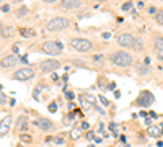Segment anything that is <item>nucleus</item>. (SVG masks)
<instances>
[{"label":"nucleus","instance_id":"aec40b11","mask_svg":"<svg viewBox=\"0 0 163 147\" xmlns=\"http://www.w3.org/2000/svg\"><path fill=\"white\" fill-rule=\"evenodd\" d=\"M20 141L25 142V144H30V142H33V136L28 134V132H20Z\"/></svg>","mask_w":163,"mask_h":147},{"label":"nucleus","instance_id":"2f4dec72","mask_svg":"<svg viewBox=\"0 0 163 147\" xmlns=\"http://www.w3.org/2000/svg\"><path fill=\"white\" fill-rule=\"evenodd\" d=\"M72 65H78V67H86L83 61H72Z\"/></svg>","mask_w":163,"mask_h":147},{"label":"nucleus","instance_id":"9b49d317","mask_svg":"<svg viewBox=\"0 0 163 147\" xmlns=\"http://www.w3.org/2000/svg\"><path fill=\"white\" fill-rule=\"evenodd\" d=\"M59 5L64 10H77L82 7V2L80 0H64V2H60Z\"/></svg>","mask_w":163,"mask_h":147},{"label":"nucleus","instance_id":"ddd939ff","mask_svg":"<svg viewBox=\"0 0 163 147\" xmlns=\"http://www.w3.org/2000/svg\"><path fill=\"white\" fill-rule=\"evenodd\" d=\"M147 134L150 136V137H160L162 136V128L160 126H150V128H148V131H147Z\"/></svg>","mask_w":163,"mask_h":147},{"label":"nucleus","instance_id":"473e14b6","mask_svg":"<svg viewBox=\"0 0 163 147\" xmlns=\"http://www.w3.org/2000/svg\"><path fill=\"white\" fill-rule=\"evenodd\" d=\"M103 57H105L103 54H95V56H93V61H95V62H100V61H103Z\"/></svg>","mask_w":163,"mask_h":147},{"label":"nucleus","instance_id":"b1692460","mask_svg":"<svg viewBox=\"0 0 163 147\" xmlns=\"http://www.w3.org/2000/svg\"><path fill=\"white\" fill-rule=\"evenodd\" d=\"M132 49H136V51H142V49H144V43H142V39H139V38H137Z\"/></svg>","mask_w":163,"mask_h":147},{"label":"nucleus","instance_id":"6e6552de","mask_svg":"<svg viewBox=\"0 0 163 147\" xmlns=\"http://www.w3.org/2000/svg\"><path fill=\"white\" fill-rule=\"evenodd\" d=\"M153 100H155V97L152 95L148 90H144V92H140V95L137 97V100L134 101V103L137 105V106H144V108H147V106H150L152 103H153Z\"/></svg>","mask_w":163,"mask_h":147},{"label":"nucleus","instance_id":"4be33fe9","mask_svg":"<svg viewBox=\"0 0 163 147\" xmlns=\"http://www.w3.org/2000/svg\"><path fill=\"white\" fill-rule=\"evenodd\" d=\"M80 136H82V132H80V129H72V132H70V137L74 139V141H77V139H80Z\"/></svg>","mask_w":163,"mask_h":147},{"label":"nucleus","instance_id":"79ce46f5","mask_svg":"<svg viewBox=\"0 0 163 147\" xmlns=\"http://www.w3.org/2000/svg\"><path fill=\"white\" fill-rule=\"evenodd\" d=\"M12 51H13V52H15V54H16V56H18V51H20V46H18V44H15V46H13V48H12Z\"/></svg>","mask_w":163,"mask_h":147},{"label":"nucleus","instance_id":"de8ad7c7","mask_svg":"<svg viewBox=\"0 0 163 147\" xmlns=\"http://www.w3.org/2000/svg\"><path fill=\"white\" fill-rule=\"evenodd\" d=\"M95 142H96V144H101V137H98V136H96V137H95Z\"/></svg>","mask_w":163,"mask_h":147},{"label":"nucleus","instance_id":"423d86ee","mask_svg":"<svg viewBox=\"0 0 163 147\" xmlns=\"http://www.w3.org/2000/svg\"><path fill=\"white\" fill-rule=\"evenodd\" d=\"M41 52H44V54H49V56H59L62 52V43H59V41H44L43 44H41Z\"/></svg>","mask_w":163,"mask_h":147},{"label":"nucleus","instance_id":"39448f33","mask_svg":"<svg viewBox=\"0 0 163 147\" xmlns=\"http://www.w3.org/2000/svg\"><path fill=\"white\" fill-rule=\"evenodd\" d=\"M60 65V61H57V59H46V61H41L38 64V71L46 75V74H54Z\"/></svg>","mask_w":163,"mask_h":147},{"label":"nucleus","instance_id":"c756f323","mask_svg":"<svg viewBox=\"0 0 163 147\" xmlns=\"http://www.w3.org/2000/svg\"><path fill=\"white\" fill-rule=\"evenodd\" d=\"M98 100L101 101V105H103V106H109V101H108V98H105L103 95H98Z\"/></svg>","mask_w":163,"mask_h":147},{"label":"nucleus","instance_id":"a211bd4d","mask_svg":"<svg viewBox=\"0 0 163 147\" xmlns=\"http://www.w3.org/2000/svg\"><path fill=\"white\" fill-rule=\"evenodd\" d=\"M41 90H47V87L44 85V83H39V85H38L36 88L33 90V98H34V100H39V93H41Z\"/></svg>","mask_w":163,"mask_h":147},{"label":"nucleus","instance_id":"a19ab883","mask_svg":"<svg viewBox=\"0 0 163 147\" xmlns=\"http://www.w3.org/2000/svg\"><path fill=\"white\" fill-rule=\"evenodd\" d=\"M2 12L3 13H8L10 12V5H2Z\"/></svg>","mask_w":163,"mask_h":147},{"label":"nucleus","instance_id":"c9c22d12","mask_svg":"<svg viewBox=\"0 0 163 147\" xmlns=\"http://www.w3.org/2000/svg\"><path fill=\"white\" fill-rule=\"evenodd\" d=\"M157 116H158V114L155 113V111H148V118H152V120H157Z\"/></svg>","mask_w":163,"mask_h":147},{"label":"nucleus","instance_id":"7ed1b4c3","mask_svg":"<svg viewBox=\"0 0 163 147\" xmlns=\"http://www.w3.org/2000/svg\"><path fill=\"white\" fill-rule=\"evenodd\" d=\"M70 26V20L65 18V16H54V18H51L49 22H46V26H44V30L46 31H64L67 30V28Z\"/></svg>","mask_w":163,"mask_h":147},{"label":"nucleus","instance_id":"f704fd0d","mask_svg":"<svg viewBox=\"0 0 163 147\" xmlns=\"http://www.w3.org/2000/svg\"><path fill=\"white\" fill-rule=\"evenodd\" d=\"M148 13H152V15H157V13H158V10L155 8V7H148Z\"/></svg>","mask_w":163,"mask_h":147},{"label":"nucleus","instance_id":"9d476101","mask_svg":"<svg viewBox=\"0 0 163 147\" xmlns=\"http://www.w3.org/2000/svg\"><path fill=\"white\" fill-rule=\"evenodd\" d=\"M33 124L38 126V128H39L41 131H44V132H51V131H54V129H55V124L51 120H47V118H38Z\"/></svg>","mask_w":163,"mask_h":147},{"label":"nucleus","instance_id":"09e8293b","mask_svg":"<svg viewBox=\"0 0 163 147\" xmlns=\"http://www.w3.org/2000/svg\"><path fill=\"white\" fill-rule=\"evenodd\" d=\"M114 97H116V98L121 97V92H119V90H116V92H114Z\"/></svg>","mask_w":163,"mask_h":147},{"label":"nucleus","instance_id":"f257e3e1","mask_svg":"<svg viewBox=\"0 0 163 147\" xmlns=\"http://www.w3.org/2000/svg\"><path fill=\"white\" fill-rule=\"evenodd\" d=\"M108 59L111 64L117 65V67H131L134 64V59L132 56L129 54L127 51H111L108 54Z\"/></svg>","mask_w":163,"mask_h":147},{"label":"nucleus","instance_id":"f8f14e48","mask_svg":"<svg viewBox=\"0 0 163 147\" xmlns=\"http://www.w3.org/2000/svg\"><path fill=\"white\" fill-rule=\"evenodd\" d=\"M16 128H18L21 132L28 131V118L25 116V114H21V116L16 118Z\"/></svg>","mask_w":163,"mask_h":147},{"label":"nucleus","instance_id":"6ab92c4d","mask_svg":"<svg viewBox=\"0 0 163 147\" xmlns=\"http://www.w3.org/2000/svg\"><path fill=\"white\" fill-rule=\"evenodd\" d=\"M153 46L157 51H163V36H155L153 38Z\"/></svg>","mask_w":163,"mask_h":147},{"label":"nucleus","instance_id":"5701e85b","mask_svg":"<svg viewBox=\"0 0 163 147\" xmlns=\"http://www.w3.org/2000/svg\"><path fill=\"white\" fill-rule=\"evenodd\" d=\"M54 144L55 146H65V139L62 136H55L54 137Z\"/></svg>","mask_w":163,"mask_h":147},{"label":"nucleus","instance_id":"c03bdc74","mask_svg":"<svg viewBox=\"0 0 163 147\" xmlns=\"http://www.w3.org/2000/svg\"><path fill=\"white\" fill-rule=\"evenodd\" d=\"M108 88H109V90H114V88H116V83H114V82L108 83Z\"/></svg>","mask_w":163,"mask_h":147},{"label":"nucleus","instance_id":"a18cd8bd","mask_svg":"<svg viewBox=\"0 0 163 147\" xmlns=\"http://www.w3.org/2000/svg\"><path fill=\"white\" fill-rule=\"evenodd\" d=\"M144 64L148 67V65H150V57H145V59H144Z\"/></svg>","mask_w":163,"mask_h":147},{"label":"nucleus","instance_id":"72a5a7b5","mask_svg":"<svg viewBox=\"0 0 163 147\" xmlns=\"http://www.w3.org/2000/svg\"><path fill=\"white\" fill-rule=\"evenodd\" d=\"M67 110H69V111L75 110V103H74V101H69V103H67Z\"/></svg>","mask_w":163,"mask_h":147},{"label":"nucleus","instance_id":"20e7f679","mask_svg":"<svg viewBox=\"0 0 163 147\" xmlns=\"http://www.w3.org/2000/svg\"><path fill=\"white\" fill-rule=\"evenodd\" d=\"M34 75H36L34 69H31L30 65H25V67L16 69V71L12 74V79L16 80V82H28V80H31Z\"/></svg>","mask_w":163,"mask_h":147},{"label":"nucleus","instance_id":"37998d69","mask_svg":"<svg viewBox=\"0 0 163 147\" xmlns=\"http://www.w3.org/2000/svg\"><path fill=\"white\" fill-rule=\"evenodd\" d=\"M95 110L98 111V113H101V114H105V110H101V108L98 106V105H95Z\"/></svg>","mask_w":163,"mask_h":147},{"label":"nucleus","instance_id":"2eb2a0df","mask_svg":"<svg viewBox=\"0 0 163 147\" xmlns=\"http://www.w3.org/2000/svg\"><path fill=\"white\" fill-rule=\"evenodd\" d=\"M0 36H2V41L8 39V38L12 36V30H10V26H5V24H2V30H0Z\"/></svg>","mask_w":163,"mask_h":147},{"label":"nucleus","instance_id":"f3484780","mask_svg":"<svg viewBox=\"0 0 163 147\" xmlns=\"http://www.w3.org/2000/svg\"><path fill=\"white\" fill-rule=\"evenodd\" d=\"M137 74L139 75H147L148 72H150V67H147L145 64H140V62H137Z\"/></svg>","mask_w":163,"mask_h":147},{"label":"nucleus","instance_id":"0eeeda50","mask_svg":"<svg viewBox=\"0 0 163 147\" xmlns=\"http://www.w3.org/2000/svg\"><path fill=\"white\" fill-rule=\"evenodd\" d=\"M137 38L131 33H119L116 36V43L119 44L122 49H132L134 48V43H136Z\"/></svg>","mask_w":163,"mask_h":147},{"label":"nucleus","instance_id":"1a4fd4ad","mask_svg":"<svg viewBox=\"0 0 163 147\" xmlns=\"http://www.w3.org/2000/svg\"><path fill=\"white\" fill-rule=\"evenodd\" d=\"M20 62H21V57H20V56L10 54V56H7V57H2V61H0V67H2V71H5V69H10V67L18 65Z\"/></svg>","mask_w":163,"mask_h":147},{"label":"nucleus","instance_id":"cd10ccee","mask_svg":"<svg viewBox=\"0 0 163 147\" xmlns=\"http://www.w3.org/2000/svg\"><path fill=\"white\" fill-rule=\"evenodd\" d=\"M49 113H57V101H51L49 103Z\"/></svg>","mask_w":163,"mask_h":147},{"label":"nucleus","instance_id":"c85d7f7f","mask_svg":"<svg viewBox=\"0 0 163 147\" xmlns=\"http://www.w3.org/2000/svg\"><path fill=\"white\" fill-rule=\"evenodd\" d=\"M7 134H8V124L2 122V132H0V136H2V137H5Z\"/></svg>","mask_w":163,"mask_h":147},{"label":"nucleus","instance_id":"393cba45","mask_svg":"<svg viewBox=\"0 0 163 147\" xmlns=\"http://www.w3.org/2000/svg\"><path fill=\"white\" fill-rule=\"evenodd\" d=\"M132 7H134L132 2H126V3L121 5V10H122V12H127V10H132Z\"/></svg>","mask_w":163,"mask_h":147},{"label":"nucleus","instance_id":"8fccbe9b","mask_svg":"<svg viewBox=\"0 0 163 147\" xmlns=\"http://www.w3.org/2000/svg\"><path fill=\"white\" fill-rule=\"evenodd\" d=\"M88 147H95V146H93V144H90V146H88Z\"/></svg>","mask_w":163,"mask_h":147},{"label":"nucleus","instance_id":"a878e982","mask_svg":"<svg viewBox=\"0 0 163 147\" xmlns=\"http://www.w3.org/2000/svg\"><path fill=\"white\" fill-rule=\"evenodd\" d=\"M83 98H86V101H90V103H91L93 106L96 105V98L93 97V95H90V93H85V95H83Z\"/></svg>","mask_w":163,"mask_h":147},{"label":"nucleus","instance_id":"f03ea898","mask_svg":"<svg viewBox=\"0 0 163 147\" xmlns=\"http://www.w3.org/2000/svg\"><path fill=\"white\" fill-rule=\"evenodd\" d=\"M69 46L78 52H90L95 49V43L91 39H88V38H70Z\"/></svg>","mask_w":163,"mask_h":147},{"label":"nucleus","instance_id":"412c9836","mask_svg":"<svg viewBox=\"0 0 163 147\" xmlns=\"http://www.w3.org/2000/svg\"><path fill=\"white\" fill-rule=\"evenodd\" d=\"M155 22L160 24V26H163V8L158 10V13L155 15Z\"/></svg>","mask_w":163,"mask_h":147},{"label":"nucleus","instance_id":"4468645a","mask_svg":"<svg viewBox=\"0 0 163 147\" xmlns=\"http://www.w3.org/2000/svg\"><path fill=\"white\" fill-rule=\"evenodd\" d=\"M18 33L21 34L23 38H33L36 34V31L33 28H18Z\"/></svg>","mask_w":163,"mask_h":147},{"label":"nucleus","instance_id":"7c9ffc66","mask_svg":"<svg viewBox=\"0 0 163 147\" xmlns=\"http://www.w3.org/2000/svg\"><path fill=\"white\" fill-rule=\"evenodd\" d=\"M86 139H88V141H95V137H96V136H95V132H93V131H86Z\"/></svg>","mask_w":163,"mask_h":147},{"label":"nucleus","instance_id":"ea45409f","mask_svg":"<svg viewBox=\"0 0 163 147\" xmlns=\"http://www.w3.org/2000/svg\"><path fill=\"white\" fill-rule=\"evenodd\" d=\"M157 57L160 62H163V51H157Z\"/></svg>","mask_w":163,"mask_h":147},{"label":"nucleus","instance_id":"49530a36","mask_svg":"<svg viewBox=\"0 0 163 147\" xmlns=\"http://www.w3.org/2000/svg\"><path fill=\"white\" fill-rule=\"evenodd\" d=\"M62 82H65V83H67V82H69V75H67V74H65V75H64V77H62Z\"/></svg>","mask_w":163,"mask_h":147},{"label":"nucleus","instance_id":"bb28decb","mask_svg":"<svg viewBox=\"0 0 163 147\" xmlns=\"http://www.w3.org/2000/svg\"><path fill=\"white\" fill-rule=\"evenodd\" d=\"M65 100L67 101H74V98H75V92H72V90H69V92H65Z\"/></svg>","mask_w":163,"mask_h":147},{"label":"nucleus","instance_id":"e433bc0d","mask_svg":"<svg viewBox=\"0 0 163 147\" xmlns=\"http://www.w3.org/2000/svg\"><path fill=\"white\" fill-rule=\"evenodd\" d=\"M80 128H82V129H88V128H90V124H88L86 121H82V122H80Z\"/></svg>","mask_w":163,"mask_h":147},{"label":"nucleus","instance_id":"58836bf2","mask_svg":"<svg viewBox=\"0 0 163 147\" xmlns=\"http://www.w3.org/2000/svg\"><path fill=\"white\" fill-rule=\"evenodd\" d=\"M101 36H103V39H109V38H111V33H109V31H105Z\"/></svg>","mask_w":163,"mask_h":147},{"label":"nucleus","instance_id":"4c0bfd02","mask_svg":"<svg viewBox=\"0 0 163 147\" xmlns=\"http://www.w3.org/2000/svg\"><path fill=\"white\" fill-rule=\"evenodd\" d=\"M103 128H105L103 122H98V126H96V132H103Z\"/></svg>","mask_w":163,"mask_h":147},{"label":"nucleus","instance_id":"dca6fc26","mask_svg":"<svg viewBox=\"0 0 163 147\" xmlns=\"http://www.w3.org/2000/svg\"><path fill=\"white\" fill-rule=\"evenodd\" d=\"M28 13H30V8L23 5V7H20V8L15 12V16H16V18H25V16L28 15Z\"/></svg>","mask_w":163,"mask_h":147}]
</instances>
